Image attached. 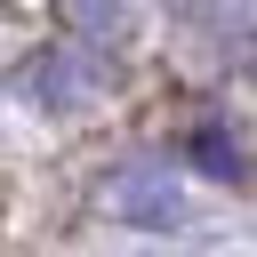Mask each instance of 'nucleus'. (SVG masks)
<instances>
[{"mask_svg": "<svg viewBox=\"0 0 257 257\" xmlns=\"http://www.w3.org/2000/svg\"><path fill=\"white\" fill-rule=\"evenodd\" d=\"M185 153H193V161H201L209 177H241V145H233V137L217 128V120H201V128L185 137Z\"/></svg>", "mask_w": 257, "mask_h": 257, "instance_id": "obj_3", "label": "nucleus"}, {"mask_svg": "<svg viewBox=\"0 0 257 257\" xmlns=\"http://www.w3.org/2000/svg\"><path fill=\"white\" fill-rule=\"evenodd\" d=\"M96 88H104V64L88 40H48L32 64H16V96H40L48 112H80Z\"/></svg>", "mask_w": 257, "mask_h": 257, "instance_id": "obj_1", "label": "nucleus"}, {"mask_svg": "<svg viewBox=\"0 0 257 257\" xmlns=\"http://www.w3.org/2000/svg\"><path fill=\"white\" fill-rule=\"evenodd\" d=\"M96 209H104V217H120V225H137V233H169V225L185 217V193H177V177H169V169L128 161V169H112V177L96 185Z\"/></svg>", "mask_w": 257, "mask_h": 257, "instance_id": "obj_2", "label": "nucleus"}, {"mask_svg": "<svg viewBox=\"0 0 257 257\" xmlns=\"http://www.w3.org/2000/svg\"><path fill=\"white\" fill-rule=\"evenodd\" d=\"M56 16H64L80 40H104V32H112V16H120V0H56Z\"/></svg>", "mask_w": 257, "mask_h": 257, "instance_id": "obj_4", "label": "nucleus"}]
</instances>
